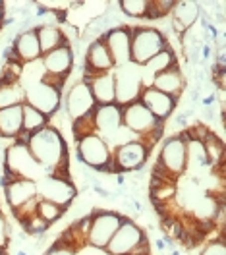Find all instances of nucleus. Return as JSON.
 I'll use <instances>...</instances> for the list:
<instances>
[{"label": "nucleus", "mask_w": 226, "mask_h": 255, "mask_svg": "<svg viewBox=\"0 0 226 255\" xmlns=\"http://www.w3.org/2000/svg\"><path fill=\"white\" fill-rule=\"evenodd\" d=\"M159 166L168 176H182L188 168V141L184 137L166 139L159 155Z\"/></svg>", "instance_id": "12"}, {"label": "nucleus", "mask_w": 226, "mask_h": 255, "mask_svg": "<svg viewBox=\"0 0 226 255\" xmlns=\"http://www.w3.org/2000/svg\"><path fill=\"white\" fill-rule=\"evenodd\" d=\"M114 95H116V105L126 107L129 103H135L145 83H143V74L141 66H135L133 62H128L120 68H114Z\"/></svg>", "instance_id": "3"}, {"label": "nucleus", "mask_w": 226, "mask_h": 255, "mask_svg": "<svg viewBox=\"0 0 226 255\" xmlns=\"http://www.w3.org/2000/svg\"><path fill=\"white\" fill-rule=\"evenodd\" d=\"M176 66V56H174V52L170 50V48L166 47L164 50H161L159 54H155L149 62H145L141 66V74H143V83H145L149 78L153 80L157 74H161L164 70H170V68H174Z\"/></svg>", "instance_id": "26"}, {"label": "nucleus", "mask_w": 226, "mask_h": 255, "mask_svg": "<svg viewBox=\"0 0 226 255\" xmlns=\"http://www.w3.org/2000/svg\"><path fill=\"white\" fill-rule=\"evenodd\" d=\"M37 197L47 199L50 203H56L58 207L64 209L76 197V186L60 174L45 176L37 182Z\"/></svg>", "instance_id": "9"}, {"label": "nucleus", "mask_w": 226, "mask_h": 255, "mask_svg": "<svg viewBox=\"0 0 226 255\" xmlns=\"http://www.w3.org/2000/svg\"><path fill=\"white\" fill-rule=\"evenodd\" d=\"M78 153L83 164L105 170L109 168V164L113 162V151L111 145L107 143L99 133H89L78 139Z\"/></svg>", "instance_id": "8"}, {"label": "nucleus", "mask_w": 226, "mask_h": 255, "mask_svg": "<svg viewBox=\"0 0 226 255\" xmlns=\"http://www.w3.org/2000/svg\"><path fill=\"white\" fill-rule=\"evenodd\" d=\"M21 114H23V131H25L27 135L47 126V120H49V118H47L43 112H39L37 109H33V107L25 105V103L21 105Z\"/></svg>", "instance_id": "28"}, {"label": "nucleus", "mask_w": 226, "mask_h": 255, "mask_svg": "<svg viewBox=\"0 0 226 255\" xmlns=\"http://www.w3.org/2000/svg\"><path fill=\"white\" fill-rule=\"evenodd\" d=\"M0 255H4V250H0Z\"/></svg>", "instance_id": "35"}, {"label": "nucleus", "mask_w": 226, "mask_h": 255, "mask_svg": "<svg viewBox=\"0 0 226 255\" xmlns=\"http://www.w3.org/2000/svg\"><path fill=\"white\" fill-rule=\"evenodd\" d=\"M25 101V91L16 80H4L0 83V109L23 105Z\"/></svg>", "instance_id": "27"}, {"label": "nucleus", "mask_w": 226, "mask_h": 255, "mask_svg": "<svg viewBox=\"0 0 226 255\" xmlns=\"http://www.w3.org/2000/svg\"><path fill=\"white\" fill-rule=\"evenodd\" d=\"M122 126L126 128L129 133L143 139V137H149L151 133L161 131V120H157L139 101H135V103L122 107ZM141 139H137V141H141Z\"/></svg>", "instance_id": "5"}, {"label": "nucleus", "mask_w": 226, "mask_h": 255, "mask_svg": "<svg viewBox=\"0 0 226 255\" xmlns=\"http://www.w3.org/2000/svg\"><path fill=\"white\" fill-rule=\"evenodd\" d=\"M37 31V39H39V47H41V54H47L50 50L58 47H64L66 43V35L64 31L58 27V25H41L35 29Z\"/></svg>", "instance_id": "25"}, {"label": "nucleus", "mask_w": 226, "mask_h": 255, "mask_svg": "<svg viewBox=\"0 0 226 255\" xmlns=\"http://www.w3.org/2000/svg\"><path fill=\"white\" fill-rule=\"evenodd\" d=\"M35 213L45 221L47 224L54 223V221H58L60 217H62V213H64V209L58 207L56 203H50L47 199H37V205H35Z\"/></svg>", "instance_id": "30"}, {"label": "nucleus", "mask_w": 226, "mask_h": 255, "mask_svg": "<svg viewBox=\"0 0 226 255\" xmlns=\"http://www.w3.org/2000/svg\"><path fill=\"white\" fill-rule=\"evenodd\" d=\"M6 246H8V224L0 213V250H4Z\"/></svg>", "instance_id": "33"}, {"label": "nucleus", "mask_w": 226, "mask_h": 255, "mask_svg": "<svg viewBox=\"0 0 226 255\" xmlns=\"http://www.w3.org/2000/svg\"><path fill=\"white\" fill-rule=\"evenodd\" d=\"M149 85H151L153 89L164 93V95H170L176 99V97L182 93V89H184V76H182V72L174 66V68H170V70H164L161 74H157V76L151 80Z\"/></svg>", "instance_id": "23"}, {"label": "nucleus", "mask_w": 226, "mask_h": 255, "mask_svg": "<svg viewBox=\"0 0 226 255\" xmlns=\"http://www.w3.org/2000/svg\"><path fill=\"white\" fill-rule=\"evenodd\" d=\"M23 91H25V101L23 103L37 109L39 112H43L47 118L60 109V103H62L60 87L52 85L49 81H37L29 87H25Z\"/></svg>", "instance_id": "7"}, {"label": "nucleus", "mask_w": 226, "mask_h": 255, "mask_svg": "<svg viewBox=\"0 0 226 255\" xmlns=\"http://www.w3.org/2000/svg\"><path fill=\"white\" fill-rule=\"evenodd\" d=\"M27 149L47 172H56L66 162V141L58 129L45 126L27 135Z\"/></svg>", "instance_id": "1"}, {"label": "nucleus", "mask_w": 226, "mask_h": 255, "mask_svg": "<svg viewBox=\"0 0 226 255\" xmlns=\"http://www.w3.org/2000/svg\"><path fill=\"white\" fill-rule=\"evenodd\" d=\"M6 201H8V205L14 209L17 215L21 211L27 213V207L29 205L33 207L37 203V182L23 180V178L10 180L6 184Z\"/></svg>", "instance_id": "16"}, {"label": "nucleus", "mask_w": 226, "mask_h": 255, "mask_svg": "<svg viewBox=\"0 0 226 255\" xmlns=\"http://www.w3.org/2000/svg\"><path fill=\"white\" fill-rule=\"evenodd\" d=\"M14 54L21 64H31L43 58L35 29H27V31L17 35L14 41Z\"/></svg>", "instance_id": "21"}, {"label": "nucleus", "mask_w": 226, "mask_h": 255, "mask_svg": "<svg viewBox=\"0 0 226 255\" xmlns=\"http://www.w3.org/2000/svg\"><path fill=\"white\" fill-rule=\"evenodd\" d=\"M23 133L21 105L0 109V137H19Z\"/></svg>", "instance_id": "24"}, {"label": "nucleus", "mask_w": 226, "mask_h": 255, "mask_svg": "<svg viewBox=\"0 0 226 255\" xmlns=\"http://www.w3.org/2000/svg\"><path fill=\"white\" fill-rule=\"evenodd\" d=\"M201 255H226V244L225 240H215L205 246V250L201 252Z\"/></svg>", "instance_id": "31"}, {"label": "nucleus", "mask_w": 226, "mask_h": 255, "mask_svg": "<svg viewBox=\"0 0 226 255\" xmlns=\"http://www.w3.org/2000/svg\"><path fill=\"white\" fill-rule=\"evenodd\" d=\"M129 37H131L129 58L135 66H143L155 54H159L168 47L164 35L155 27H135L129 31Z\"/></svg>", "instance_id": "4"}, {"label": "nucleus", "mask_w": 226, "mask_h": 255, "mask_svg": "<svg viewBox=\"0 0 226 255\" xmlns=\"http://www.w3.org/2000/svg\"><path fill=\"white\" fill-rule=\"evenodd\" d=\"M64 105H66L68 116H70L74 122L83 118V116H87V114H91V112L95 111V107H97L95 99L91 95L89 85L83 80L76 81V83L70 87V91H68V95H66Z\"/></svg>", "instance_id": "15"}, {"label": "nucleus", "mask_w": 226, "mask_h": 255, "mask_svg": "<svg viewBox=\"0 0 226 255\" xmlns=\"http://www.w3.org/2000/svg\"><path fill=\"white\" fill-rule=\"evenodd\" d=\"M93 126L95 133H99L107 143L111 145L120 137L122 129V107L113 105H97L93 111Z\"/></svg>", "instance_id": "11"}, {"label": "nucleus", "mask_w": 226, "mask_h": 255, "mask_svg": "<svg viewBox=\"0 0 226 255\" xmlns=\"http://www.w3.org/2000/svg\"><path fill=\"white\" fill-rule=\"evenodd\" d=\"M0 21H2V8H0Z\"/></svg>", "instance_id": "34"}, {"label": "nucleus", "mask_w": 226, "mask_h": 255, "mask_svg": "<svg viewBox=\"0 0 226 255\" xmlns=\"http://www.w3.org/2000/svg\"><path fill=\"white\" fill-rule=\"evenodd\" d=\"M137 101H139L157 120H161V122L166 120V118L174 112V109H176V99H174V97L164 95L161 91L153 89L151 85L143 87V91H141V95H139Z\"/></svg>", "instance_id": "17"}, {"label": "nucleus", "mask_w": 226, "mask_h": 255, "mask_svg": "<svg viewBox=\"0 0 226 255\" xmlns=\"http://www.w3.org/2000/svg\"><path fill=\"white\" fill-rule=\"evenodd\" d=\"M41 62L45 68V81L60 87V83L68 78V74L72 70V64H74L72 48H70V45L54 48L47 54H43Z\"/></svg>", "instance_id": "13"}, {"label": "nucleus", "mask_w": 226, "mask_h": 255, "mask_svg": "<svg viewBox=\"0 0 226 255\" xmlns=\"http://www.w3.org/2000/svg\"><path fill=\"white\" fill-rule=\"evenodd\" d=\"M85 70H87V74H103V72L114 70L113 56H111V52H109V48H107L103 39H95L87 48Z\"/></svg>", "instance_id": "20"}, {"label": "nucleus", "mask_w": 226, "mask_h": 255, "mask_svg": "<svg viewBox=\"0 0 226 255\" xmlns=\"http://www.w3.org/2000/svg\"><path fill=\"white\" fill-rule=\"evenodd\" d=\"M45 255H76V248L68 246L66 242H60V244H54Z\"/></svg>", "instance_id": "32"}, {"label": "nucleus", "mask_w": 226, "mask_h": 255, "mask_svg": "<svg viewBox=\"0 0 226 255\" xmlns=\"http://www.w3.org/2000/svg\"><path fill=\"white\" fill-rule=\"evenodd\" d=\"M143 246H145L143 230L131 221H122L109 246L105 248V252L107 255H141L139 250Z\"/></svg>", "instance_id": "6"}, {"label": "nucleus", "mask_w": 226, "mask_h": 255, "mask_svg": "<svg viewBox=\"0 0 226 255\" xmlns=\"http://www.w3.org/2000/svg\"><path fill=\"white\" fill-rule=\"evenodd\" d=\"M105 45L109 48L111 56H113L114 68H120L124 64L131 62L129 58V48H131V37H129V29L126 27H114L103 37Z\"/></svg>", "instance_id": "18"}, {"label": "nucleus", "mask_w": 226, "mask_h": 255, "mask_svg": "<svg viewBox=\"0 0 226 255\" xmlns=\"http://www.w3.org/2000/svg\"><path fill=\"white\" fill-rule=\"evenodd\" d=\"M118 6L129 17H151L153 2H149V0H122Z\"/></svg>", "instance_id": "29"}, {"label": "nucleus", "mask_w": 226, "mask_h": 255, "mask_svg": "<svg viewBox=\"0 0 226 255\" xmlns=\"http://www.w3.org/2000/svg\"><path fill=\"white\" fill-rule=\"evenodd\" d=\"M4 166L6 172L12 176V180L23 178V180H33L39 182L41 178L47 176V170L33 159L31 151L27 149L25 143H14L10 145L4 153Z\"/></svg>", "instance_id": "2"}, {"label": "nucleus", "mask_w": 226, "mask_h": 255, "mask_svg": "<svg viewBox=\"0 0 226 255\" xmlns=\"http://www.w3.org/2000/svg\"><path fill=\"white\" fill-rule=\"evenodd\" d=\"M147 155H149V147L143 141H135L129 139L126 143H120L116 147L113 155L114 168L120 172H131L137 170L145 164Z\"/></svg>", "instance_id": "14"}, {"label": "nucleus", "mask_w": 226, "mask_h": 255, "mask_svg": "<svg viewBox=\"0 0 226 255\" xmlns=\"http://www.w3.org/2000/svg\"><path fill=\"white\" fill-rule=\"evenodd\" d=\"M83 81L89 85L91 95H93L97 105H113V103H116L113 70L111 72H103V74H87V80Z\"/></svg>", "instance_id": "19"}, {"label": "nucleus", "mask_w": 226, "mask_h": 255, "mask_svg": "<svg viewBox=\"0 0 226 255\" xmlns=\"http://www.w3.org/2000/svg\"><path fill=\"white\" fill-rule=\"evenodd\" d=\"M0 6H2V4H0Z\"/></svg>", "instance_id": "36"}, {"label": "nucleus", "mask_w": 226, "mask_h": 255, "mask_svg": "<svg viewBox=\"0 0 226 255\" xmlns=\"http://www.w3.org/2000/svg\"><path fill=\"white\" fill-rule=\"evenodd\" d=\"M172 27L178 35H184L194 27L199 17V6L195 2H174L172 6Z\"/></svg>", "instance_id": "22"}, {"label": "nucleus", "mask_w": 226, "mask_h": 255, "mask_svg": "<svg viewBox=\"0 0 226 255\" xmlns=\"http://www.w3.org/2000/svg\"><path fill=\"white\" fill-rule=\"evenodd\" d=\"M122 217L113 211H101L97 213L91 221H89V228H87V244L93 246L95 250H105L109 246L114 232L118 230V226L122 224Z\"/></svg>", "instance_id": "10"}]
</instances>
